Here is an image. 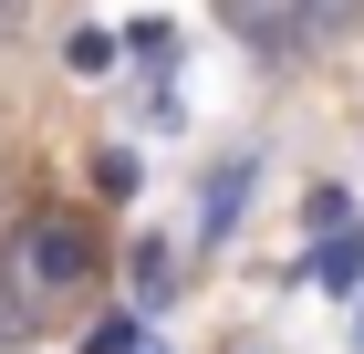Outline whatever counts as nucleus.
Here are the masks:
<instances>
[{"instance_id":"nucleus-1","label":"nucleus","mask_w":364,"mask_h":354,"mask_svg":"<svg viewBox=\"0 0 364 354\" xmlns=\"http://www.w3.org/2000/svg\"><path fill=\"white\" fill-rule=\"evenodd\" d=\"M94 281V229L84 219H31L21 240H11V302H21V313H42V302H73Z\"/></svg>"},{"instance_id":"nucleus-2","label":"nucleus","mask_w":364,"mask_h":354,"mask_svg":"<svg viewBox=\"0 0 364 354\" xmlns=\"http://www.w3.org/2000/svg\"><path fill=\"white\" fill-rule=\"evenodd\" d=\"M354 0H219V21L240 31V42H260V53H291V42H312V31H333Z\"/></svg>"},{"instance_id":"nucleus-4","label":"nucleus","mask_w":364,"mask_h":354,"mask_svg":"<svg viewBox=\"0 0 364 354\" xmlns=\"http://www.w3.org/2000/svg\"><path fill=\"white\" fill-rule=\"evenodd\" d=\"M31 11H42V0H0V42H11V31H21Z\"/></svg>"},{"instance_id":"nucleus-3","label":"nucleus","mask_w":364,"mask_h":354,"mask_svg":"<svg viewBox=\"0 0 364 354\" xmlns=\"http://www.w3.org/2000/svg\"><path fill=\"white\" fill-rule=\"evenodd\" d=\"M84 354H136V323H105V333H94Z\"/></svg>"}]
</instances>
